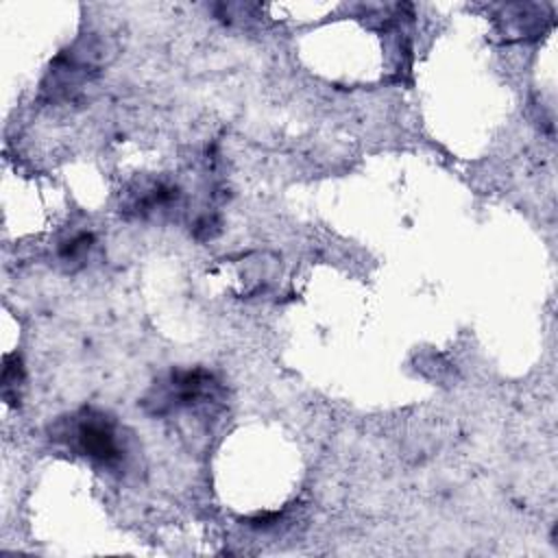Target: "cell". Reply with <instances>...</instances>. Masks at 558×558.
Segmentation results:
<instances>
[{
  "instance_id": "cell-1",
  "label": "cell",
  "mask_w": 558,
  "mask_h": 558,
  "mask_svg": "<svg viewBox=\"0 0 558 558\" xmlns=\"http://www.w3.org/2000/svg\"><path fill=\"white\" fill-rule=\"evenodd\" d=\"M54 438L68 440L76 453L107 469L122 466L126 458L120 425L113 416L98 410H83L70 416V421L59 423V427L54 429Z\"/></svg>"
},
{
  "instance_id": "cell-2",
  "label": "cell",
  "mask_w": 558,
  "mask_h": 558,
  "mask_svg": "<svg viewBox=\"0 0 558 558\" xmlns=\"http://www.w3.org/2000/svg\"><path fill=\"white\" fill-rule=\"evenodd\" d=\"M214 390H216V381L209 373L201 368L177 371L150 392V397L146 399V405L155 414H166L179 408L196 405L201 403V399L211 397Z\"/></svg>"
},
{
  "instance_id": "cell-3",
  "label": "cell",
  "mask_w": 558,
  "mask_h": 558,
  "mask_svg": "<svg viewBox=\"0 0 558 558\" xmlns=\"http://www.w3.org/2000/svg\"><path fill=\"white\" fill-rule=\"evenodd\" d=\"M89 246H92V235L89 233H78L74 235L70 242H65L59 251L61 259L68 262V264H74V262H83L85 255L89 253Z\"/></svg>"
}]
</instances>
